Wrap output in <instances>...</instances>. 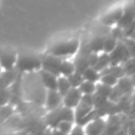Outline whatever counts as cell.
Listing matches in <instances>:
<instances>
[{
	"instance_id": "d6986e66",
	"label": "cell",
	"mask_w": 135,
	"mask_h": 135,
	"mask_svg": "<svg viewBox=\"0 0 135 135\" xmlns=\"http://www.w3.org/2000/svg\"><path fill=\"white\" fill-rule=\"evenodd\" d=\"M120 65H121V69H122V72H123L124 76L130 77L133 74H135V58L134 57H129Z\"/></svg>"
},
{
	"instance_id": "8fae6325",
	"label": "cell",
	"mask_w": 135,
	"mask_h": 135,
	"mask_svg": "<svg viewBox=\"0 0 135 135\" xmlns=\"http://www.w3.org/2000/svg\"><path fill=\"white\" fill-rule=\"evenodd\" d=\"M45 109L47 111L54 110L62 105V96L57 90H46L45 99H44Z\"/></svg>"
},
{
	"instance_id": "83f0119b",
	"label": "cell",
	"mask_w": 135,
	"mask_h": 135,
	"mask_svg": "<svg viewBox=\"0 0 135 135\" xmlns=\"http://www.w3.org/2000/svg\"><path fill=\"white\" fill-rule=\"evenodd\" d=\"M73 122L74 121H71V120H62L60 121L55 129H57V131L59 133H62V134H70L72 128H73Z\"/></svg>"
},
{
	"instance_id": "6da1fadb",
	"label": "cell",
	"mask_w": 135,
	"mask_h": 135,
	"mask_svg": "<svg viewBox=\"0 0 135 135\" xmlns=\"http://www.w3.org/2000/svg\"><path fill=\"white\" fill-rule=\"evenodd\" d=\"M79 50V39L71 38L66 40H60L52 44L49 49V54L64 58L76 54Z\"/></svg>"
},
{
	"instance_id": "cb8c5ba5",
	"label": "cell",
	"mask_w": 135,
	"mask_h": 135,
	"mask_svg": "<svg viewBox=\"0 0 135 135\" xmlns=\"http://www.w3.org/2000/svg\"><path fill=\"white\" fill-rule=\"evenodd\" d=\"M99 73L100 74H111V75H113L117 78H120L121 76H124L123 72H122V69H121V65H118V64H110Z\"/></svg>"
},
{
	"instance_id": "d6a6232c",
	"label": "cell",
	"mask_w": 135,
	"mask_h": 135,
	"mask_svg": "<svg viewBox=\"0 0 135 135\" xmlns=\"http://www.w3.org/2000/svg\"><path fill=\"white\" fill-rule=\"evenodd\" d=\"M70 134H73V135H74V134H76V135H78V134H84V128H83V126L76 123L75 127L73 126V128H72Z\"/></svg>"
},
{
	"instance_id": "ffe728a7",
	"label": "cell",
	"mask_w": 135,
	"mask_h": 135,
	"mask_svg": "<svg viewBox=\"0 0 135 135\" xmlns=\"http://www.w3.org/2000/svg\"><path fill=\"white\" fill-rule=\"evenodd\" d=\"M118 40H119V39H118L113 33H111V34L108 35V36H104V41H103L102 52L109 54V53L115 47V45H116V43H117Z\"/></svg>"
},
{
	"instance_id": "e0dca14e",
	"label": "cell",
	"mask_w": 135,
	"mask_h": 135,
	"mask_svg": "<svg viewBox=\"0 0 135 135\" xmlns=\"http://www.w3.org/2000/svg\"><path fill=\"white\" fill-rule=\"evenodd\" d=\"M103 41H104V36H95L89 41V43L86 44V49L90 52L100 53L102 52Z\"/></svg>"
},
{
	"instance_id": "7c38bea8",
	"label": "cell",
	"mask_w": 135,
	"mask_h": 135,
	"mask_svg": "<svg viewBox=\"0 0 135 135\" xmlns=\"http://www.w3.org/2000/svg\"><path fill=\"white\" fill-rule=\"evenodd\" d=\"M84 127H85L84 133L88 135L101 134V133H104L105 120H103L102 117H98V118H95V119L89 121Z\"/></svg>"
},
{
	"instance_id": "9c48e42d",
	"label": "cell",
	"mask_w": 135,
	"mask_h": 135,
	"mask_svg": "<svg viewBox=\"0 0 135 135\" xmlns=\"http://www.w3.org/2000/svg\"><path fill=\"white\" fill-rule=\"evenodd\" d=\"M81 97H82V93L78 88H71L62 96V105L74 110L79 103Z\"/></svg>"
},
{
	"instance_id": "5b68a950",
	"label": "cell",
	"mask_w": 135,
	"mask_h": 135,
	"mask_svg": "<svg viewBox=\"0 0 135 135\" xmlns=\"http://www.w3.org/2000/svg\"><path fill=\"white\" fill-rule=\"evenodd\" d=\"M93 108H94L93 94L92 95H82L79 103L77 104V107L74 110V122H78Z\"/></svg>"
},
{
	"instance_id": "603a6c76",
	"label": "cell",
	"mask_w": 135,
	"mask_h": 135,
	"mask_svg": "<svg viewBox=\"0 0 135 135\" xmlns=\"http://www.w3.org/2000/svg\"><path fill=\"white\" fill-rule=\"evenodd\" d=\"M111 90H112V86L105 85L98 81V83L96 82V89H95V92L93 95H95L97 97H101V98H109Z\"/></svg>"
},
{
	"instance_id": "d4e9b609",
	"label": "cell",
	"mask_w": 135,
	"mask_h": 135,
	"mask_svg": "<svg viewBox=\"0 0 135 135\" xmlns=\"http://www.w3.org/2000/svg\"><path fill=\"white\" fill-rule=\"evenodd\" d=\"M78 89L80 90V92L82 93V95H92L95 92L96 82L89 81V80H83L80 83V85L78 86Z\"/></svg>"
},
{
	"instance_id": "484cf974",
	"label": "cell",
	"mask_w": 135,
	"mask_h": 135,
	"mask_svg": "<svg viewBox=\"0 0 135 135\" xmlns=\"http://www.w3.org/2000/svg\"><path fill=\"white\" fill-rule=\"evenodd\" d=\"M73 72H75V66H74L73 61L65 60V59L62 58V61H61V64H60V69H59L60 75H62V76H69Z\"/></svg>"
},
{
	"instance_id": "d590c367",
	"label": "cell",
	"mask_w": 135,
	"mask_h": 135,
	"mask_svg": "<svg viewBox=\"0 0 135 135\" xmlns=\"http://www.w3.org/2000/svg\"><path fill=\"white\" fill-rule=\"evenodd\" d=\"M1 71H2V70H1V68H0V73H1Z\"/></svg>"
},
{
	"instance_id": "5bb4252c",
	"label": "cell",
	"mask_w": 135,
	"mask_h": 135,
	"mask_svg": "<svg viewBox=\"0 0 135 135\" xmlns=\"http://www.w3.org/2000/svg\"><path fill=\"white\" fill-rule=\"evenodd\" d=\"M121 15H122V6H117L102 17L101 23L104 25H116Z\"/></svg>"
},
{
	"instance_id": "3957f363",
	"label": "cell",
	"mask_w": 135,
	"mask_h": 135,
	"mask_svg": "<svg viewBox=\"0 0 135 135\" xmlns=\"http://www.w3.org/2000/svg\"><path fill=\"white\" fill-rule=\"evenodd\" d=\"M62 120L74 121V110L60 105L54 110L49 111V114L45 116V121L51 128H56V126Z\"/></svg>"
},
{
	"instance_id": "44dd1931",
	"label": "cell",
	"mask_w": 135,
	"mask_h": 135,
	"mask_svg": "<svg viewBox=\"0 0 135 135\" xmlns=\"http://www.w3.org/2000/svg\"><path fill=\"white\" fill-rule=\"evenodd\" d=\"M81 74H82L84 80H89V81H93V82L99 81L100 73L97 70H95L93 66H88L86 69H84V71Z\"/></svg>"
},
{
	"instance_id": "ac0fdd59",
	"label": "cell",
	"mask_w": 135,
	"mask_h": 135,
	"mask_svg": "<svg viewBox=\"0 0 135 135\" xmlns=\"http://www.w3.org/2000/svg\"><path fill=\"white\" fill-rule=\"evenodd\" d=\"M108 65H110V57H109V54L108 53H104V52H100L98 54L97 60H96L95 64L93 65V68L95 70H97L98 72H101Z\"/></svg>"
},
{
	"instance_id": "2e32d148",
	"label": "cell",
	"mask_w": 135,
	"mask_h": 135,
	"mask_svg": "<svg viewBox=\"0 0 135 135\" xmlns=\"http://www.w3.org/2000/svg\"><path fill=\"white\" fill-rule=\"evenodd\" d=\"M122 95H127V94H132L135 89L133 86L132 80L129 76H121L120 78H118L116 84L114 85Z\"/></svg>"
},
{
	"instance_id": "7a4b0ae2",
	"label": "cell",
	"mask_w": 135,
	"mask_h": 135,
	"mask_svg": "<svg viewBox=\"0 0 135 135\" xmlns=\"http://www.w3.org/2000/svg\"><path fill=\"white\" fill-rule=\"evenodd\" d=\"M15 68L19 73L39 71L41 69V57L31 53H18Z\"/></svg>"
},
{
	"instance_id": "e575fe53",
	"label": "cell",
	"mask_w": 135,
	"mask_h": 135,
	"mask_svg": "<svg viewBox=\"0 0 135 135\" xmlns=\"http://www.w3.org/2000/svg\"><path fill=\"white\" fill-rule=\"evenodd\" d=\"M129 37H130L131 39H133V40H135V30L133 31V33H132V34H131V35H130Z\"/></svg>"
},
{
	"instance_id": "9a60e30c",
	"label": "cell",
	"mask_w": 135,
	"mask_h": 135,
	"mask_svg": "<svg viewBox=\"0 0 135 135\" xmlns=\"http://www.w3.org/2000/svg\"><path fill=\"white\" fill-rule=\"evenodd\" d=\"M40 71V79H41V83L43 84V86L46 90H56V85H57V78L58 76H56L55 74L44 71V70H39Z\"/></svg>"
},
{
	"instance_id": "1f68e13d",
	"label": "cell",
	"mask_w": 135,
	"mask_h": 135,
	"mask_svg": "<svg viewBox=\"0 0 135 135\" xmlns=\"http://www.w3.org/2000/svg\"><path fill=\"white\" fill-rule=\"evenodd\" d=\"M127 117L129 119H135V91L131 96V103H130V109L127 114Z\"/></svg>"
},
{
	"instance_id": "277c9868",
	"label": "cell",
	"mask_w": 135,
	"mask_h": 135,
	"mask_svg": "<svg viewBox=\"0 0 135 135\" xmlns=\"http://www.w3.org/2000/svg\"><path fill=\"white\" fill-rule=\"evenodd\" d=\"M110 57V64H118L120 65L123 61H126L130 56L129 50L123 42L122 39H119L115 45V47L109 53Z\"/></svg>"
},
{
	"instance_id": "836d02e7",
	"label": "cell",
	"mask_w": 135,
	"mask_h": 135,
	"mask_svg": "<svg viewBox=\"0 0 135 135\" xmlns=\"http://www.w3.org/2000/svg\"><path fill=\"white\" fill-rule=\"evenodd\" d=\"M130 78H131L132 83H133V86H134V89H135V74H133L132 76H130Z\"/></svg>"
},
{
	"instance_id": "52a82bcc",
	"label": "cell",
	"mask_w": 135,
	"mask_h": 135,
	"mask_svg": "<svg viewBox=\"0 0 135 135\" xmlns=\"http://www.w3.org/2000/svg\"><path fill=\"white\" fill-rule=\"evenodd\" d=\"M18 53L12 49L0 50V68L1 70H11L15 68Z\"/></svg>"
},
{
	"instance_id": "8992f818",
	"label": "cell",
	"mask_w": 135,
	"mask_h": 135,
	"mask_svg": "<svg viewBox=\"0 0 135 135\" xmlns=\"http://www.w3.org/2000/svg\"><path fill=\"white\" fill-rule=\"evenodd\" d=\"M62 58L52 55V54H46L43 57H41V70L51 72L53 74H55L56 76H59V69H60V64H61Z\"/></svg>"
},
{
	"instance_id": "f1b7e54d",
	"label": "cell",
	"mask_w": 135,
	"mask_h": 135,
	"mask_svg": "<svg viewBox=\"0 0 135 135\" xmlns=\"http://www.w3.org/2000/svg\"><path fill=\"white\" fill-rule=\"evenodd\" d=\"M12 89H0V107H5L12 98Z\"/></svg>"
},
{
	"instance_id": "ba28073f",
	"label": "cell",
	"mask_w": 135,
	"mask_h": 135,
	"mask_svg": "<svg viewBox=\"0 0 135 135\" xmlns=\"http://www.w3.org/2000/svg\"><path fill=\"white\" fill-rule=\"evenodd\" d=\"M135 20V0L122 6V15L116 24L119 28H123Z\"/></svg>"
},
{
	"instance_id": "4316f807",
	"label": "cell",
	"mask_w": 135,
	"mask_h": 135,
	"mask_svg": "<svg viewBox=\"0 0 135 135\" xmlns=\"http://www.w3.org/2000/svg\"><path fill=\"white\" fill-rule=\"evenodd\" d=\"M65 77L68 78V80H69V82H70L72 88H78L80 85V83L84 80L82 74L79 73V72H76V71L73 72L72 74H70L69 76H65Z\"/></svg>"
},
{
	"instance_id": "7402d4cb",
	"label": "cell",
	"mask_w": 135,
	"mask_h": 135,
	"mask_svg": "<svg viewBox=\"0 0 135 135\" xmlns=\"http://www.w3.org/2000/svg\"><path fill=\"white\" fill-rule=\"evenodd\" d=\"M71 84L68 80V78L65 76H62V75H59L58 78H57V85H56V90L60 93L61 96H63L70 89H71Z\"/></svg>"
},
{
	"instance_id": "4fadbf2b",
	"label": "cell",
	"mask_w": 135,
	"mask_h": 135,
	"mask_svg": "<svg viewBox=\"0 0 135 135\" xmlns=\"http://www.w3.org/2000/svg\"><path fill=\"white\" fill-rule=\"evenodd\" d=\"M89 53L90 51L86 49L81 51V52H77L76 54V58L74 59L73 63H74V66H75V71L76 72H79V73H82L84 71V69H86L89 65Z\"/></svg>"
},
{
	"instance_id": "f546056e",
	"label": "cell",
	"mask_w": 135,
	"mask_h": 135,
	"mask_svg": "<svg viewBox=\"0 0 135 135\" xmlns=\"http://www.w3.org/2000/svg\"><path fill=\"white\" fill-rule=\"evenodd\" d=\"M118 78L111 75V74H100V77H99V82L105 84V85H109V86H114L117 82Z\"/></svg>"
},
{
	"instance_id": "30bf717a",
	"label": "cell",
	"mask_w": 135,
	"mask_h": 135,
	"mask_svg": "<svg viewBox=\"0 0 135 135\" xmlns=\"http://www.w3.org/2000/svg\"><path fill=\"white\" fill-rule=\"evenodd\" d=\"M19 72L16 68L11 70H2L0 73V89L12 88L18 78Z\"/></svg>"
},
{
	"instance_id": "4dcf8cb0",
	"label": "cell",
	"mask_w": 135,
	"mask_h": 135,
	"mask_svg": "<svg viewBox=\"0 0 135 135\" xmlns=\"http://www.w3.org/2000/svg\"><path fill=\"white\" fill-rule=\"evenodd\" d=\"M122 40H123V42L126 43V45H127V47H128V50H129L130 56L135 58V40L131 39L130 37L122 38Z\"/></svg>"
}]
</instances>
